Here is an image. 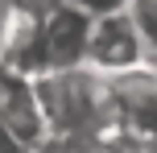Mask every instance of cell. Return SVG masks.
<instances>
[{"label": "cell", "instance_id": "cell-1", "mask_svg": "<svg viewBox=\"0 0 157 153\" xmlns=\"http://www.w3.org/2000/svg\"><path fill=\"white\" fill-rule=\"evenodd\" d=\"M87 41H91V17H83L66 0H54L37 13V37L21 66L25 75H50V71H75L87 66Z\"/></svg>", "mask_w": 157, "mask_h": 153}, {"label": "cell", "instance_id": "cell-2", "mask_svg": "<svg viewBox=\"0 0 157 153\" xmlns=\"http://www.w3.org/2000/svg\"><path fill=\"white\" fill-rule=\"evenodd\" d=\"M0 128L8 132V141L21 153H37L50 141L37 83H33V75L13 71V66H0Z\"/></svg>", "mask_w": 157, "mask_h": 153}, {"label": "cell", "instance_id": "cell-3", "mask_svg": "<svg viewBox=\"0 0 157 153\" xmlns=\"http://www.w3.org/2000/svg\"><path fill=\"white\" fill-rule=\"evenodd\" d=\"M87 66L99 71V75H128V71L149 66V58H145V41H141V33H136V25H132L128 13L91 21Z\"/></svg>", "mask_w": 157, "mask_h": 153}, {"label": "cell", "instance_id": "cell-4", "mask_svg": "<svg viewBox=\"0 0 157 153\" xmlns=\"http://www.w3.org/2000/svg\"><path fill=\"white\" fill-rule=\"evenodd\" d=\"M37 37V13L21 0H0V66H21Z\"/></svg>", "mask_w": 157, "mask_h": 153}, {"label": "cell", "instance_id": "cell-5", "mask_svg": "<svg viewBox=\"0 0 157 153\" xmlns=\"http://www.w3.org/2000/svg\"><path fill=\"white\" fill-rule=\"evenodd\" d=\"M128 17H132L136 33L145 41L149 66H157V0H128Z\"/></svg>", "mask_w": 157, "mask_h": 153}, {"label": "cell", "instance_id": "cell-6", "mask_svg": "<svg viewBox=\"0 0 157 153\" xmlns=\"http://www.w3.org/2000/svg\"><path fill=\"white\" fill-rule=\"evenodd\" d=\"M37 153H136L124 145H91V141H46Z\"/></svg>", "mask_w": 157, "mask_h": 153}, {"label": "cell", "instance_id": "cell-7", "mask_svg": "<svg viewBox=\"0 0 157 153\" xmlns=\"http://www.w3.org/2000/svg\"><path fill=\"white\" fill-rule=\"evenodd\" d=\"M71 8H78L83 17L91 21H103V17H116V13H128V0H66Z\"/></svg>", "mask_w": 157, "mask_h": 153}]
</instances>
